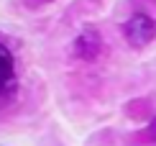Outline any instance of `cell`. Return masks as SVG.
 I'll return each mask as SVG.
<instances>
[{
  "label": "cell",
  "mask_w": 156,
  "mask_h": 146,
  "mask_svg": "<svg viewBox=\"0 0 156 146\" xmlns=\"http://www.w3.org/2000/svg\"><path fill=\"white\" fill-rule=\"evenodd\" d=\"M123 38L128 41L131 49H144L156 38V23L146 13H136L123 23Z\"/></svg>",
  "instance_id": "obj_1"
},
{
  "label": "cell",
  "mask_w": 156,
  "mask_h": 146,
  "mask_svg": "<svg viewBox=\"0 0 156 146\" xmlns=\"http://www.w3.org/2000/svg\"><path fill=\"white\" fill-rule=\"evenodd\" d=\"M74 54L82 59V62H95L97 57L102 54V36L97 34L95 28H87L77 36L74 41Z\"/></svg>",
  "instance_id": "obj_2"
},
{
  "label": "cell",
  "mask_w": 156,
  "mask_h": 146,
  "mask_svg": "<svg viewBox=\"0 0 156 146\" xmlns=\"http://www.w3.org/2000/svg\"><path fill=\"white\" fill-rule=\"evenodd\" d=\"M18 85L16 77V59H13L10 49L0 44V95H13Z\"/></svg>",
  "instance_id": "obj_3"
},
{
  "label": "cell",
  "mask_w": 156,
  "mask_h": 146,
  "mask_svg": "<svg viewBox=\"0 0 156 146\" xmlns=\"http://www.w3.org/2000/svg\"><path fill=\"white\" fill-rule=\"evenodd\" d=\"M138 136H141V141H146V144H156V118L146 126L144 131H141Z\"/></svg>",
  "instance_id": "obj_4"
}]
</instances>
